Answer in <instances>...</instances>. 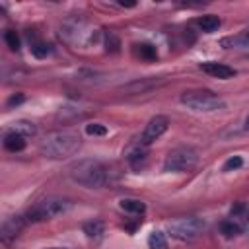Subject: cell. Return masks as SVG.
I'll return each instance as SVG.
<instances>
[{"label":"cell","mask_w":249,"mask_h":249,"mask_svg":"<svg viewBox=\"0 0 249 249\" xmlns=\"http://www.w3.org/2000/svg\"><path fill=\"white\" fill-rule=\"evenodd\" d=\"M220 231H222L226 237H233V235H237V233L241 231V228H239L235 222H222V224H220Z\"/></svg>","instance_id":"7402d4cb"},{"label":"cell","mask_w":249,"mask_h":249,"mask_svg":"<svg viewBox=\"0 0 249 249\" xmlns=\"http://www.w3.org/2000/svg\"><path fill=\"white\" fill-rule=\"evenodd\" d=\"M12 132H18L21 136H33L37 132V126L31 121H18V123H14Z\"/></svg>","instance_id":"d6986e66"},{"label":"cell","mask_w":249,"mask_h":249,"mask_svg":"<svg viewBox=\"0 0 249 249\" xmlns=\"http://www.w3.org/2000/svg\"><path fill=\"white\" fill-rule=\"evenodd\" d=\"M4 41H6V45L10 47V51H19V35L14 31V29H8L6 33H4Z\"/></svg>","instance_id":"44dd1931"},{"label":"cell","mask_w":249,"mask_h":249,"mask_svg":"<svg viewBox=\"0 0 249 249\" xmlns=\"http://www.w3.org/2000/svg\"><path fill=\"white\" fill-rule=\"evenodd\" d=\"M220 45L224 49H233V47L235 49H245V47H249V27L241 29L239 33H235L231 37H224L220 41Z\"/></svg>","instance_id":"4fadbf2b"},{"label":"cell","mask_w":249,"mask_h":249,"mask_svg":"<svg viewBox=\"0 0 249 249\" xmlns=\"http://www.w3.org/2000/svg\"><path fill=\"white\" fill-rule=\"evenodd\" d=\"M105 47H107V51H111V53H117L119 51V47H121V41L117 39V35L115 33H105Z\"/></svg>","instance_id":"484cf974"},{"label":"cell","mask_w":249,"mask_h":249,"mask_svg":"<svg viewBox=\"0 0 249 249\" xmlns=\"http://www.w3.org/2000/svg\"><path fill=\"white\" fill-rule=\"evenodd\" d=\"M169 128V119L165 115H156L148 121V124L144 126L142 134H140V144L150 146L152 142H156L165 130Z\"/></svg>","instance_id":"ba28073f"},{"label":"cell","mask_w":249,"mask_h":249,"mask_svg":"<svg viewBox=\"0 0 249 249\" xmlns=\"http://www.w3.org/2000/svg\"><path fill=\"white\" fill-rule=\"evenodd\" d=\"M86 132L89 136H105L107 134V126L101 124V123H89V124H86Z\"/></svg>","instance_id":"cb8c5ba5"},{"label":"cell","mask_w":249,"mask_h":249,"mask_svg":"<svg viewBox=\"0 0 249 249\" xmlns=\"http://www.w3.org/2000/svg\"><path fill=\"white\" fill-rule=\"evenodd\" d=\"M119 6H123V8H134L136 2H119Z\"/></svg>","instance_id":"f1b7e54d"},{"label":"cell","mask_w":249,"mask_h":249,"mask_svg":"<svg viewBox=\"0 0 249 249\" xmlns=\"http://www.w3.org/2000/svg\"><path fill=\"white\" fill-rule=\"evenodd\" d=\"M60 35L70 43V45H88L89 41H95V31L88 27L84 19H68L60 27Z\"/></svg>","instance_id":"52a82bcc"},{"label":"cell","mask_w":249,"mask_h":249,"mask_svg":"<svg viewBox=\"0 0 249 249\" xmlns=\"http://www.w3.org/2000/svg\"><path fill=\"white\" fill-rule=\"evenodd\" d=\"M23 101H25V95H23V93H16V95H12V97L8 99V107L19 105V103H23Z\"/></svg>","instance_id":"4316f807"},{"label":"cell","mask_w":249,"mask_h":249,"mask_svg":"<svg viewBox=\"0 0 249 249\" xmlns=\"http://www.w3.org/2000/svg\"><path fill=\"white\" fill-rule=\"evenodd\" d=\"M51 45H47V43H33L31 45V53L37 56V58H45L47 54H51Z\"/></svg>","instance_id":"603a6c76"},{"label":"cell","mask_w":249,"mask_h":249,"mask_svg":"<svg viewBox=\"0 0 249 249\" xmlns=\"http://www.w3.org/2000/svg\"><path fill=\"white\" fill-rule=\"evenodd\" d=\"M80 148H82V138L78 134L68 132V130H60V132L49 134L41 142L39 152L51 160H64V158L78 154Z\"/></svg>","instance_id":"6da1fadb"},{"label":"cell","mask_w":249,"mask_h":249,"mask_svg":"<svg viewBox=\"0 0 249 249\" xmlns=\"http://www.w3.org/2000/svg\"><path fill=\"white\" fill-rule=\"evenodd\" d=\"M243 210H245V204H243V202H239V204H235V206L231 208V214L235 216V214H239V212H243Z\"/></svg>","instance_id":"83f0119b"},{"label":"cell","mask_w":249,"mask_h":249,"mask_svg":"<svg viewBox=\"0 0 249 249\" xmlns=\"http://www.w3.org/2000/svg\"><path fill=\"white\" fill-rule=\"evenodd\" d=\"M241 165H243V158H241V156H231V158H228V160L224 161L222 169H224V171H233V169H239Z\"/></svg>","instance_id":"d4e9b609"},{"label":"cell","mask_w":249,"mask_h":249,"mask_svg":"<svg viewBox=\"0 0 249 249\" xmlns=\"http://www.w3.org/2000/svg\"><path fill=\"white\" fill-rule=\"evenodd\" d=\"M47 249H64V247H47Z\"/></svg>","instance_id":"4dcf8cb0"},{"label":"cell","mask_w":249,"mask_h":249,"mask_svg":"<svg viewBox=\"0 0 249 249\" xmlns=\"http://www.w3.org/2000/svg\"><path fill=\"white\" fill-rule=\"evenodd\" d=\"M134 51H136V54H138L140 58H144V60H156V58H158V51H156L154 45L140 43V45L134 47Z\"/></svg>","instance_id":"ac0fdd59"},{"label":"cell","mask_w":249,"mask_h":249,"mask_svg":"<svg viewBox=\"0 0 249 249\" xmlns=\"http://www.w3.org/2000/svg\"><path fill=\"white\" fill-rule=\"evenodd\" d=\"M119 206H121V210L130 212V214H142L146 210V204L140 198H121Z\"/></svg>","instance_id":"2e32d148"},{"label":"cell","mask_w":249,"mask_h":249,"mask_svg":"<svg viewBox=\"0 0 249 249\" xmlns=\"http://www.w3.org/2000/svg\"><path fill=\"white\" fill-rule=\"evenodd\" d=\"M195 23L204 31V33H214L218 27H220V18L218 16H214V14H208V16H200V18H196L195 19Z\"/></svg>","instance_id":"5bb4252c"},{"label":"cell","mask_w":249,"mask_h":249,"mask_svg":"<svg viewBox=\"0 0 249 249\" xmlns=\"http://www.w3.org/2000/svg\"><path fill=\"white\" fill-rule=\"evenodd\" d=\"M4 148L8 152H21L25 148V136H21L18 132H8L4 136Z\"/></svg>","instance_id":"9a60e30c"},{"label":"cell","mask_w":249,"mask_h":249,"mask_svg":"<svg viewBox=\"0 0 249 249\" xmlns=\"http://www.w3.org/2000/svg\"><path fill=\"white\" fill-rule=\"evenodd\" d=\"M200 70L206 72V74H210V76H214V78H220V80L233 78V74H235V70H233L231 66H228V64H224V62H214V60L202 62V64H200Z\"/></svg>","instance_id":"7c38bea8"},{"label":"cell","mask_w":249,"mask_h":249,"mask_svg":"<svg viewBox=\"0 0 249 249\" xmlns=\"http://www.w3.org/2000/svg\"><path fill=\"white\" fill-rule=\"evenodd\" d=\"M109 175H111L109 169L97 160H80V161L70 165V177L76 183L89 187V189L105 187L111 181Z\"/></svg>","instance_id":"7a4b0ae2"},{"label":"cell","mask_w":249,"mask_h":249,"mask_svg":"<svg viewBox=\"0 0 249 249\" xmlns=\"http://www.w3.org/2000/svg\"><path fill=\"white\" fill-rule=\"evenodd\" d=\"M202 230H204V220L196 216L179 218L167 224V233L179 241H193L202 233Z\"/></svg>","instance_id":"8992f818"},{"label":"cell","mask_w":249,"mask_h":249,"mask_svg":"<svg viewBox=\"0 0 249 249\" xmlns=\"http://www.w3.org/2000/svg\"><path fill=\"white\" fill-rule=\"evenodd\" d=\"M25 222H27L25 216H10V218H6L2 222V228H0V239L4 243H10L12 239H16L21 233Z\"/></svg>","instance_id":"9c48e42d"},{"label":"cell","mask_w":249,"mask_h":249,"mask_svg":"<svg viewBox=\"0 0 249 249\" xmlns=\"http://www.w3.org/2000/svg\"><path fill=\"white\" fill-rule=\"evenodd\" d=\"M161 84H165V78H140V80H132L124 84L121 89L126 93H148Z\"/></svg>","instance_id":"30bf717a"},{"label":"cell","mask_w":249,"mask_h":249,"mask_svg":"<svg viewBox=\"0 0 249 249\" xmlns=\"http://www.w3.org/2000/svg\"><path fill=\"white\" fill-rule=\"evenodd\" d=\"M70 208H72V200L70 198L49 196V198L37 202L33 208H29L25 218H27V222H43V220H51L54 216H60V214L68 212Z\"/></svg>","instance_id":"277c9868"},{"label":"cell","mask_w":249,"mask_h":249,"mask_svg":"<svg viewBox=\"0 0 249 249\" xmlns=\"http://www.w3.org/2000/svg\"><path fill=\"white\" fill-rule=\"evenodd\" d=\"M103 231H105V226H103L101 220H89V222L84 224V233L88 237H95L97 239V237L103 235Z\"/></svg>","instance_id":"e0dca14e"},{"label":"cell","mask_w":249,"mask_h":249,"mask_svg":"<svg viewBox=\"0 0 249 249\" xmlns=\"http://www.w3.org/2000/svg\"><path fill=\"white\" fill-rule=\"evenodd\" d=\"M198 161V152L193 146L173 148L163 160V171H187L193 169Z\"/></svg>","instance_id":"5b68a950"},{"label":"cell","mask_w":249,"mask_h":249,"mask_svg":"<svg viewBox=\"0 0 249 249\" xmlns=\"http://www.w3.org/2000/svg\"><path fill=\"white\" fill-rule=\"evenodd\" d=\"M181 103L196 113H212L226 107V101L210 89H189L181 93Z\"/></svg>","instance_id":"3957f363"},{"label":"cell","mask_w":249,"mask_h":249,"mask_svg":"<svg viewBox=\"0 0 249 249\" xmlns=\"http://www.w3.org/2000/svg\"><path fill=\"white\" fill-rule=\"evenodd\" d=\"M124 156H126V161H128V165H130L132 169H140V167H144V163H146V160H148L146 146L140 144V142L134 144V146H128L126 152H124Z\"/></svg>","instance_id":"8fae6325"},{"label":"cell","mask_w":249,"mask_h":249,"mask_svg":"<svg viewBox=\"0 0 249 249\" xmlns=\"http://www.w3.org/2000/svg\"><path fill=\"white\" fill-rule=\"evenodd\" d=\"M148 247L150 249H167V239L163 231H152L148 237Z\"/></svg>","instance_id":"ffe728a7"},{"label":"cell","mask_w":249,"mask_h":249,"mask_svg":"<svg viewBox=\"0 0 249 249\" xmlns=\"http://www.w3.org/2000/svg\"><path fill=\"white\" fill-rule=\"evenodd\" d=\"M245 130H249V115L245 117Z\"/></svg>","instance_id":"f546056e"}]
</instances>
